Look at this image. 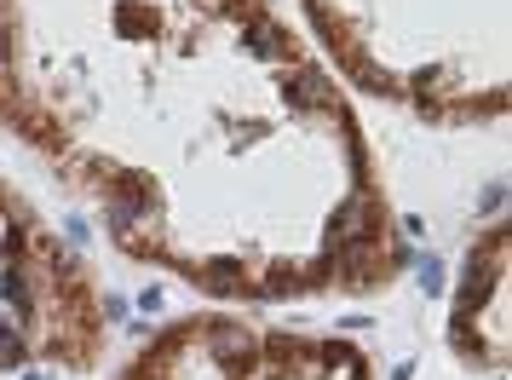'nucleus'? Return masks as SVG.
Returning <instances> with one entry per match:
<instances>
[{"label":"nucleus","mask_w":512,"mask_h":380,"mask_svg":"<svg viewBox=\"0 0 512 380\" xmlns=\"http://www.w3.org/2000/svg\"><path fill=\"white\" fill-rule=\"evenodd\" d=\"M357 87L426 116L478 121L507 110V58H489L449 24L507 47V0H305Z\"/></svg>","instance_id":"f03ea898"},{"label":"nucleus","mask_w":512,"mask_h":380,"mask_svg":"<svg viewBox=\"0 0 512 380\" xmlns=\"http://www.w3.org/2000/svg\"><path fill=\"white\" fill-rule=\"evenodd\" d=\"M121 380H374L369 357L346 340L254 329L236 317H185L156 334Z\"/></svg>","instance_id":"20e7f679"},{"label":"nucleus","mask_w":512,"mask_h":380,"mask_svg":"<svg viewBox=\"0 0 512 380\" xmlns=\"http://www.w3.org/2000/svg\"><path fill=\"white\" fill-rule=\"evenodd\" d=\"M0 121L116 248L225 300L409 265L346 98L271 0H0Z\"/></svg>","instance_id":"f257e3e1"},{"label":"nucleus","mask_w":512,"mask_h":380,"mask_svg":"<svg viewBox=\"0 0 512 380\" xmlns=\"http://www.w3.org/2000/svg\"><path fill=\"white\" fill-rule=\"evenodd\" d=\"M110 340V306L93 271L0 179V369H93Z\"/></svg>","instance_id":"7ed1b4c3"}]
</instances>
